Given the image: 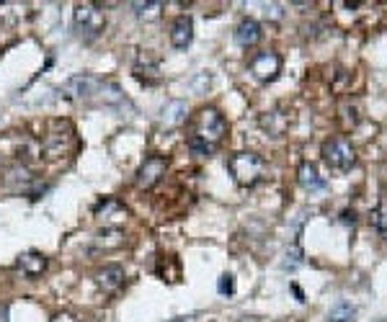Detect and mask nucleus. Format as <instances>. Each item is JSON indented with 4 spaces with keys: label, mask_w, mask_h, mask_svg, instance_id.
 I'll return each mask as SVG.
<instances>
[{
    "label": "nucleus",
    "mask_w": 387,
    "mask_h": 322,
    "mask_svg": "<svg viewBox=\"0 0 387 322\" xmlns=\"http://www.w3.org/2000/svg\"><path fill=\"white\" fill-rule=\"evenodd\" d=\"M122 284H124V269H122V266H103V269L96 274V286L101 289V291H106V294L116 291Z\"/></svg>",
    "instance_id": "obj_14"
},
{
    "label": "nucleus",
    "mask_w": 387,
    "mask_h": 322,
    "mask_svg": "<svg viewBox=\"0 0 387 322\" xmlns=\"http://www.w3.org/2000/svg\"><path fill=\"white\" fill-rule=\"evenodd\" d=\"M266 19L269 21H282L284 19V6H279V3H266Z\"/></svg>",
    "instance_id": "obj_24"
},
{
    "label": "nucleus",
    "mask_w": 387,
    "mask_h": 322,
    "mask_svg": "<svg viewBox=\"0 0 387 322\" xmlns=\"http://www.w3.org/2000/svg\"><path fill=\"white\" fill-rule=\"evenodd\" d=\"M248 70H251V75L258 83H272L282 73V57L277 52H272V49L269 52H258L251 60V65H248Z\"/></svg>",
    "instance_id": "obj_7"
},
{
    "label": "nucleus",
    "mask_w": 387,
    "mask_h": 322,
    "mask_svg": "<svg viewBox=\"0 0 387 322\" xmlns=\"http://www.w3.org/2000/svg\"><path fill=\"white\" fill-rule=\"evenodd\" d=\"M323 160H326L328 168L346 173L356 162V150H354V145L346 137H333V140H328L323 145Z\"/></svg>",
    "instance_id": "obj_4"
},
{
    "label": "nucleus",
    "mask_w": 387,
    "mask_h": 322,
    "mask_svg": "<svg viewBox=\"0 0 387 322\" xmlns=\"http://www.w3.org/2000/svg\"><path fill=\"white\" fill-rule=\"evenodd\" d=\"M374 227H377L382 240H387V199H382L377 212H374Z\"/></svg>",
    "instance_id": "obj_21"
},
{
    "label": "nucleus",
    "mask_w": 387,
    "mask_h": 322,
    "mask_svg": "<svg viewBox=\"0 0 387 322\" xmlns=\"http://www.w3.org/2000/svg\"><path fill=\"white\" fill-rule=\"evenodd\" d=\"M132 11H135L137 19L143 21H155L163 14V3L160 0H148V3H132Z\"/></svg>",
    "instance_id": "obj_18"
},
{
    "label": "nucleus",
    "mask_w": 387,
    "mask_h": 322,
    "mask_svg": "<svg viewBox=\"0 0 387 322\" xmlns=\"http://www.w3.org/2000/svg\"><path fill=\"white\" fill-rule=\"evenodd\" d=\"M127 207H124L119 199H103V202L96 204L93 209V217L98 222H101L103 227H111V229H119V224H124L127 222Z\"/></svg>",
    "instance_id": "obj_8"
},
{
    "label": "nucleus",
    "mask_w": 387,
    "mask_h": 322,
    "mask_svg": "<svg viewBox=\"0 0 387 322\" xmlns=\"http://www.w3.org/2000/svg\"><path fill=\"white\" fill-rule=\"evenodd\" d=\"M225 135H227V121H225V116L212 106L202 108L197 114V121H194V135L191 137L207 142L210 147H217L220 142L225 140Z\"/></svg>",
    "instance_id": "obj_2"
},
{
    "label": "nucleus",
    "mask_w": 387,
    "mask_h": 322,
    "mask_svg": "<svg viewBox=\"0 0 387 322\" xmlns=\"http://www.w3.org/2000/svg\"><path fill=\"white\" fill-rule=\"evenodd\" d=\"M289 127V116L282 114V111H269V114L261 116V129H264L266 135L272 137H282Z\"/></svg>",
    "instance_id": "obj_16"
},
{
    "label": "nucleus",
    "mask_w": 387,
    "mask_h": 322,
    "mask_svg": "<svg viewBox=\"0 0 387 322\" xmlns=\"http://www.w3.org/2000/svg\"><path fill=\"white\" fill-rule=\"evenodd\" d=\"M101 98L106 103H119V101H124V93H122V88L116 85V83H101Z\"/></svg>",
    "instance_id": "obj_20"
},
{
    "label": "nucleus",
    "mask_w": 387,
    "mask_h": 322,
    "mask_svg": "<svg viewBox=\"0 0 387 322\" xmlns=\"http://www.w3.org/2000/svg\"><path fill=\"white\" fill-rule=\"evenodd\" d=\"M287 258H292V261H287L284 269H297V266H302V253H299V248H294L292 253H287Z\"/></svg>",
    "instance_id": "obj_25"
},
{
    "label": "nucleus",
    "mask_w": 387,
    "mask_h": 322,
    "mask_svg": "<svg viewBox=\"0 0 387 322\" xmlns=\"http://www.w3.org/2000/svg\"><path fill=\"white\" fill-rule=\"evenodd\" d=\"M297 178H299V186L305 188V191H326L328 186L315 162H302L297 170Z\"/></svg>",
    "instance_id": "obj_13"
},
{
    "label": "nucleus",
    "mask_w": 387,
    "mask_h": 322,
    "mask_svg": "<svg viewBox=\"0 0 387 322\" xmlns=\"http://www.w3.org/2000/svg\"><path fill=\"white\" fill-rule=\"evenodd\" d=\"M186 116H189L186 101H168L163 108H160V121H163L165 127H178V124H184Z\"/></svg>",
    "instance_id": "obj_15"
},
{
    "label": "nucleus",
    "mask_w": 387,
    "mask_h": 322,
    "mask_svg": "<svg viewBox=\"0 0 387 322\" xmlns=\"http://www.w3.org/2000/svg\"><path fill=\"white\" fill-rule=\"evenodd\" d=\"M73 24L83 39L93 41L98 39V36L103 34V28H106V14H103V8L96 6V3H81V6H75L73 11Z\"/></svg>",
    "instance_id": "obj_3"
},
{
    "label": "nucleus",
    "mask_w": 387,
    "mask_h": 322,
    "mask_svg": "<svg viewBox=\"0 0 387 322\" xmlns=\"http://www.w3.org/2000/svg\"><path fill=\"white\" fill-rule=\"evenodd\" d=\"M217 291H220L222 296H225V294L230 296L232 291H235V276H232V274H222V276H220Z\"/></svg>",
    "instance_id": "obj_23"
},
{
    "label": "nucleus",
    "mask_w": 387,
    "mask_h": 322,
    "mask_svg": "<svg viewBox=\"0 0 387 322\" xmlns=\"http://www.w3.org/2000/svg\"><path fill=\"white\" fill-rule=\"evenodd\" d=\"M52 322H78V317H75L73 312H57V315L52 317Z\"/></svg>",
    "instance_id": "obj_26"
},
{
    "label": "nucleus",
    "mask_w": 387,
    "mask_h": 322,
    "mask_svg": "<svg viewBox=\"0 0 387 322\" xmlns=\"http://www.w3.org/2000/svg\"><path fill=\"white\" fill-rule=\"evenodd\" d=\"M165 170H168V157H163V155H150V157H145L135 175L137 188H143V191L155 188L158 183H160V178L165 175Z\"/></svg>",
    "instance_id": "obj_6"
},
{
    "label": "nucleus",
    "mask_w": 387,
    "mask_h": 322,
    "mask_svg": "<svg viewBox=\"0 0 387 322\" xmlns=\"http://www.w3.org/2000/svg\"><path fill=\"white\" fill-rule=\"evenodd\" d=\"M16 266H19V271L26 279H36V276H41L47 271V255L39 253V250H26V253L19 255Z\"/></svg>",
    "instance_id": "obj_10"
},
{
    "label": "nucleus",
    "mask_w": 387,
    "mask_h": 322,
    "mask_svg": "<svg viewBox=\"0 0 387 322\" xmlns=\"http://www.w3.org/2000/svg\"><path fill=\"white\" fill-rule=\"evenodd\" d=\"M261 36H264V31H261V24L256 19H243L238 24V28H235V41L245 49L256 47Z\"/></svg>",
    "instance_id": "obj_12"
},
{
    "label": "nucleus",
    "mask_w": 387,
    "mask_h": 322,
    "mask_svg": "<svg viewBox=\"0 0 387 322\" xmlns=\"http://www.w3.org/2000/svg\"><path fill=\"white\" fill-rule=\"evenodd\" d=\"M194 39V21L189 16H178L170 26V44L176 49H186Z\"/></svg>",
    "instance_id": "obj_11"
},
{
    "label": "nucleus",
    "mask_w": 387,
    "mask_h": 322,
    "mask_svg": "<svg viewBox=\"0 0 387 322\" xmlns=\"http://www.w3.org/2000/svg\"><path fill=\"white\" fill-rule=\"evenodd\" d=\"M93 245L98 250H116L124 245V232L122 229H111V227H103L98 235H96Z\"/></svg>",
    "instance_id": "obj_17"
},
{
    "label": "nucleus",
    "mask_w": 387,
    "mask_h": 322,
    "mask_svg": "<svg viewBox=\"0 0 387 322\" xmlns=\"http://www.w3.org/2000/svg\"><path fill=\"white\" fill-rule=\"evenodd\" d=\"M3 186L11 188V191H29L34 186V170L29 168V162H14L11 168H6L3 175Z\"/></svg>",
    "instance_id": "obj_9"
},
{
    "label": "nucleus",
    "mask_w": 387,
    "mask_h": 322,
    "mask_svg": "<svg viewBox=\"0 0 387 322\" xmlns=\"http://www.w3.org/2000/svg\"><path fill=\"white\" fill-rule=\"evenodd\" d=\"M101 90V80L88 73L73 75L60 85V98L65 101H88L91 95Z\"/></svg>",
    "instance_id": "obj_5"
},
{
    "label": "nucleus",
    "mask_w": 387,
    "mask_h": 322,
    "mask_svg": "<svg viewBox=\"0 0 387 322\" xmlns=\"http://www.w3.org/2000/svg\"><path fill=\"white\" fill-rule=\"evenodd\" d=\"M238 322H269V320H266V317H243V320Z\"/></svg>",
    "instance_id": "obj_27"
},
{
    "label": "nucleus",
    "mask_w": 387,
    "mask_h": 322,
    "mask_svg": "<svg viewBox=\"0 0 387 322\" xmlns=\"http://www.w3.org/2000/svg\"><path fill=\"white\" fill-rule=\"evenodd\" d=\"M356 320V307L351 302H339L328 312V322H354Z\"/></svg>",
    "instance_id": "obj_19"
},
{
    "label": "nucleus",
    "mask_w": 387,
    "mask_h": 322,
    "mask_svg": "<svg viewBox=\"0 0 387 322\" xmlns=\"http://www.w3.org/2000/svg\"><path fill=\"white\" fill-rule=\"evenodd\" d=\"M0 127H3V116H0Z\"/></svg>",
    "instance_id": "obj_28"
},
{
    "label": "nucleus",
    "mask_w": 387,
    "mask_h": 322,
    "mask_svg": "<svg viewBox=\"0 0 387 322\" xmlns=\"http://www.w3.org/2000/svg\"><path fill=\"white\" fill-rule=\"evenodd\" d=\"M227 170H230L232 181L243 188L256 186L266 173V162L256 152H232L227 157Z\"/></svg>",
    "instance_id": "obj_1"
},
{
    "label": "nucleus",
    "mask_w": 387,
    "mask_h": 322,
    "mask_svg": "<svg viewBox=\"0 0 387 322\" xmlns=\"http://www.w3.org/2000/svg\"><path fill=\"white\" fill-rule=\"evenodd\" d=\"M189 147H191V152H194V155H199V157H210V155H212V150H215V147H210V145H207V142L197 140V137H189Z\"/></svg>",
    "instance_id": "obj_22"
},
{
    "label": "nucleus",
    "mask_w": 387,
    "mask_h": 322,
    "mask_svg": "<svg viewBox=\"0 0 387 322\" xmlns=\"http://www.w3.org/2000/svg\"><path fill=\"white\" fill-rule=\"evenodd\" d=\"M0 162H3V160H0Z\"/></svg>",
    "instance_id": "obj_29"
}]
</instances>
